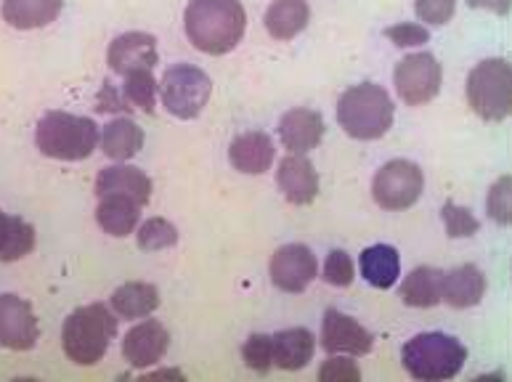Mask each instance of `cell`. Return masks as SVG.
<instances>
[{"mask_svg":"<svg viewBox=\"0 0 512 382\" xmlns=\"http://www.w3.org/2000/svg\"><path fill=\"white\" fill-rule=\"evenodd\" d=\"M96 221L109 237H128L133 234L141 221V205L133 202L123 194H109V197H99V207H96Z\"/></svg>","mask_w":512,"mask_h":382,"instance_id":"7402d4cb","label":"cell"},{"mask_svg":"<svg viewBox=\"0 0 512 382\" xmlns=\"http://www.w3.org/2000/svg\"><path fill=\"white\" fill-rule=\"evenodd\" d=\"M170 345V332L157 319H146L130 329L123 340V359L133 369H149L165 359Z\"/></svg>","mask_w":512,"mask_h":382,"instance_id":"4fadbf2b","label":"cell"},{"mask_svg":"<svg viewBox=\"0 0 512 382\" xmlns=\"http://www.w3.org/2000/svg\"><path fill=\"white\" fill-rule=\"evenodd\" d=\"M96 109L99 112H123V109H130L128 101H125L123 93H117L112 85H104L99 93V99H96Z\"/></svg>","mask_w":512,"mask_h":382,"instance_id":"74e56055","label":"cell"},{"mask_svg":"<svg viewBox=\"0 0 512 382\" xmlns=\"http://www.w3.org/2000/svg\"><path fill=\"white\" fill-rule=\"evenodd\" d=\"M186 38L202 54L223 56L242 43L247 14L239 0H189L184 11Z\"/></svg>","mask_w":512,"mask_h":382,"instance_id":"6da1fadb","label":"cell"},{"mask_svg":"<svg viewBox=\"0 0 512 382\" xmlns=\"http://www.w3.org/2000/svg\"><path fill=\"white\" fill-rule=\"evenodd\" d=\"M276 157L274 141L263 130H250V133H242L231 141L229 146V162L234 165V170L245 173V176H260L271 170Z\"/></svg>","mask_w":512,"mask_h":382,"instance_id":"e0dca14e","label":"cell"},{"mask_svg":"<svg viewBox=\"0 0 512 382\" xmlns=\"http://www.w3.org/2000/svg\"><path fill=\"white\" fill-rule=\"evenodd\" d=\"M404 369L420 382H444L457 377L467 361V348L444 332H422L401 351Z\"/></svg>","mask_w":512,"mask_h":382,"instance_id":"277c9868","label":"cell"},{"mask_svg":"<svg viewBox=\"0 0 512 382\" xmlns=\"http://www.w3.org/2000/svg\"><path fill=\"white\" fill-rule=\"evenodd\" d=\"M385 38L398 48H417V46H425L430 40V32L428 27H422V24H414V22H401V24H393L385 30Z\"/></svg>","mask_w":512,"mask_h":382,"instance_id":"8d00e7d4","label":"cell"},{"mask_svg":"<svg viewBox=\"0 0 512 382\" xmlns=\"http://www.w3.org/2000/svg\"><path fill=\"white\" fill-rule=\"evenodd\" d=\"M353 260L345 250H332L327 255V263H324V271H321V279L332 287H348L353 282Z\"/></svg>","mask_w":512,"mask_h":382,"instance_id":"836d02e7","label":"cell"},{"mask_svg":"<svg viewBox=\"0 0 512 382\" xmlns=\"http://www.w3.org/2000/svg\"><path fill=\"white\" fill-rule=\"evenodd\" d=\"M35 250V229L24 218L0 210V260L14 263Z\"/></svg>","mask_w":512,"mask_h":382,"instance_id":"83f0119b","label":"cell"},{"mask_svg":"<svg viewBox=\"0 0 512 382\" xmlns=\"http://www.w3.org/2000/svg\"><path fill=\"white\" fill-rule=\"evenodd\" d=\"M109 194H123L144 207L152 199V181L144 170L120 162V165L101 170L96 178V197H109Z\"/></svg>","mask_w":512,"mask_h":382,"instance_id":"ac0fdd59","label":"cell"},{"mask_svg":"<svg viewBox=\"0 0 512 382\" xmlns=\"http://www.w3.org/2000/svg\"><path fill=\"white\" fill-rule=\"evenodd\" d=\"M486 295V276L478 266L467 263V266L451 268L444 274V300L451 308H473L478 306Z\"/></svg>","mask_w":512,"mask_h":382,"instance_id":"ffe728a7","label":"cell"},{"mask_svg":"<svg viewBox=\"0 0 512 382\" xmlns=\"http://www.w3.org/2000/svg\"><path fill=\"white\" fill-rule=\"evenodd\" d=\"M266 30L274 40H292L311 22V8L306 0H274L266 11Z\"/></svg>","mask_w":512,"mask_h":382,"instance_id":"603a6c76","label":"cell"},{"mask_svg":"<svg viewBox=\"0 0 512 382\" xmlns=\"http://www.w3.org/2000/svg\"><path fill=\"white\" fill-rule=\"evenodd\" d=\"M242 359H245L247 369H253L258 375H268L274 369V345H271V335H250L247 343L242 345Z\"/></svg>","mask_w":512,"mask_h":382,"instance_id":"4dcf8cb0","label":"cell"},{"mask_svg":"<svg viewBox=\"0 0 512 382\" xmlns=\"http://www.w3.org/2000/svg\"><path fill=\"white\" fill-rule=\"evenodd\" d=\"M457 11V0H414V14L417 19L433 27H441Z\"/></svg>","mask_w":512,"mask_h":382,"instance_id":"d590c367","label":"cell"},{"mask_svg":"<svg viewBox=\"0 0 512 382\" xmlns=\"http://www.w3.org/2000/svg\"><path fill=\"white\" fill-rule=\"evenodd\" d=\"M510 197H512V178L510 176H502L497 184L489 189V197H486V210L499 226H510L512 221V205H510Z\"/></svg>","mask_w":512,"mask_h":382,"instance_id":"d6a6232c","label":"cell"},{"mask_svg":"<svg viewBox=\"0 0 512 382\" xmlns=\"http://www.w3.org/2000/svg\"><path fill=\"white\" fill-rule=\"evenodd\" d=\"M157 91H160V83L154 80V75L149 69H141V72H130L125 75L123 96L128 104H133L136 109L146 112V115H154V101H157Z\"/></svg>","mask_w":512,"mask_h":382,"instance_id":"f1b7e54d","label":"cell"},{"mask_svg":"<svg viewBox=\"0 0 512 382\" xmlns=\"http://www.w3.org/2000/svg\"><path fill=\"white\" fill-rule=\"evenodd\" d=\"M441 218H444L446 234H449L451 239L473 237V234H478V229H481V221H478L467 207H459L457 202H446V205L441 207Z\"/></svg>","mask_w":512,"mask_h":382,"instance_id":"1f68e13d","label":"cell"},{"mask_svg":"<svg viewBox=\"0 0 512 382\" xmlns=\"http://www.w3.org/2000/svg\"><path fill=\"white\" fill-rule=\"evenodd\" d=\"M136 242L144 253H160V250H168V247L176 245L178 229L165 218H149L146 223H141Z\"/></svg>","mask_w":512,"mask_h":382,"instance_id":"f546056e","label":"cell"},{"mask_svg":"<svg viewBox=\"0 0 512 382\" xmlns=\"http://www.w3.org/2000/svg\"><path fill=\"white\" fill-rule=\"evenodd\" d=\"M361 276L367 279L377 290H390L401 276V258L398 250L390 245H372L367 247L359 258Z\"/></svg>","mask_w":512,"mask_h":382,"instance_id":"d4e9b609","label":"cell"},{"mask_svg":"<svg viewBox=\"0 0 512 382\" xmlns=\"http://www.w3.org/2000/svg\"><path fill=\"white\" fill-rule=\"evenodd\" d=\"M64 0H3V19L14 30H38L62 14Z\"/></svg>","mask_w":512,"mask_h":382,"instance_id":"cb8c5ba5","label":"cell"},{"mask_svg":"<svg viewBox=\"0 0 512 382\" xmlns=\"http://www.w3.org/2000/svg\"><path fill=\"white\" fill-rule=\"evenodd\" d=\"M467 104L486 123H502L512 112V69L507 59H486L467 75Z\"/></svg>","mask_w":512,"mask_h":382,"instance_id":"8992f818","label":"cell"},{"mask_svg":"<svg viewBox=\"0 0 512 382\" xmlns=\"http://www.w3.org/2000/svg\"><path fill=\"white\" fill-rule=\"evenodd\" d=\"M276 184L290 205H311L319 197V173L306 154H287L276 170Z\"/></svg>","mask_w":512,"mask_h":382,"instance_id":"9a60e30c","label":"cell"},{"mask_svg":"<svg viewBox=\"0 0 512 382\" xmlns=\"http://www.w3.org/2000/svg\"><path fill=\"white\" fill-rule=\"evenodd\" d=\"M444 274L436 266L414 268L401 284V300L412 308H433L444 303Z\"/></svg>","mask_w":512,"mask_h":382,"instance_id":"44dd1931","label":"cell"},{"mask_svg":"<svg viewBox=\"0 0 512 382\" xmlns=\"http://www.w3.org/2000/svg\"><path fill=\"white\" fill-rule=\"evenodd\" d=\"M160 377H165V380H184V375H181L178 369H160V372H149L144 380H160Z\"/></svg>","mask_w":512,"mask_h":382,"instance_id":"ab89813d","label":"cell"},{"mask_svg":"<svg viewBox=\"0 0 512 382\" xmlns=\"http://www.w3.org/2000/svg\"><path fill=\"white\" fill-rule=\"evenodd\" d=\"M321 382H359L361 369L356 367V361L345 359V356H337V353H329V359L321 364L319 369Z\"/></svg>","mask_w":512,"mask_h":382,"instance_id":"e575fe53","label":"cell"},{"mask_svg":"<svg viewBox=\"0 0 512 382\" xmlns=\"http://www.w3.org/2000/svg\"><path fill=\"white\" fill-rule=\"evenodd\" d=\"M337 123L356 141H377L393 125V101L377 83L353 85L337 101Z\"/></svg>","mask_w":512,"mask_h":382,"instance_id":"3957f363","label":"cell"},{"mask_svg":"<svg viewBox=\"0 0 512 382\" xmlns=\"http://www.w3.org/2000/svg\"><path fill=\"white\" fill-rule=\"evenodd\" d=\"M441 64L433 54L422 51V54H409L396 64L393 72V83H396L398 99L409 104V107H420L428 104L441 91Z\"/></svg>","mask_w":512,"mask_h":382,"instance_id":"9c48e42d","label":"cell"},{"mask_svg":"<svg viewBox=\"0 0 512 382\" xmlns=\"http://www.w3.org/2000/svg\"><path fill=\"white\" fill-rule=\"evenodd\" d=\"M160 62L157 54V38L149 32H125L120 38L112 40L107 51V64L112 67L115 75H130V72H141L149 69L152 72Z\"/></svg>","mask_w":512,"mask_h":382,"instance_id":"5bb4252c","label":"cell"},{"mask_svg":"<svg viewBox=\"0 0 512 382\" xmlns=\"http://www.w3.org/2000/svg\"><path fill=\"white\" fill-rule=\"evenodd\" d=\"M160 93L162 104H165L170 115L178 117V120H194L207 107L210 93H213V83L199 67L176 64L162 75Z\"/></svg>","mask_w":512,"mask_h":382,"instance_id":"52a82bcc","label":"cell"},{"mask_svg":"<svg viewBox=\"0 0 512 382\" xmlns=\"http://www.w3.org/2000/svg\"><path fill=\"white\" fill-rule=\"evenodd\" d=\"M271 282L282 292H298L308 290L311 282L319 276V260L306 245H284L279 247L271 258Z\"/></svg>","mask_w":512,"mask_h":382,"instance_id":"30bf717a","label":"cell"},{"mask_svg":"<svg viewBox=\"0 0 512 382\" xmlns=\"http://www.w3.org/2000/svg\"><path fill=\"white\" fill-rule=\"evenodd\" d=\"M274 345V367L284 372H298L314 359L316 353V337L306 327H290L271 335Z\"/></svg>","mask_w":512,"mask_h":382,"instance_id":"d6986e66","label":"cell"},{"mask_svg":"<svg viewBox=\"0 0 512 382\" xmlns=\"http://www.w3.org/2000/svg\"><path fill=\"white\" fill-rule=\"evenodd\" d=\"M425 189V176L420 165L409 160H390L377 170L372 181V197L383 210H406L422 197Z\"/></svg>","mask_w":512,"mask_h":382,"instance_id":"ba28073f","label":"cell"},{"mask_svg":"<svg viewBox=\"0 0 512 382\" xmlns=\"http://www.w3.org/2000/svg\"><path fill=\"white\" fill-rule=\"evenodd\" d=\"M117 335L115 311L104 303L77 308L64 321L62 348L77 367H93L107 356L109 345Z\"/></svg>","mask_w":512,"mask_h":382,"instance_id":"7a4b0ae2","label":"cell"},{"mask_svg":"<svg viewBox=\"0 0 512 382\" xmlns=\"http://www.w3.org/2000/svg\"><path fill=\"white\" fill-rule=\"evenodd\" d=\"M40 337L32 306L19 295H0V345L8 351H30Z\"/></svg>","mask_w":512,"mask_h":382,"instance_id":"8fae6325","label":"cell"},{"mask_svg":"<svg viewBox=\"0 0 512 382\" xmlns=\"http://www.w3.org/2000/svg\"><path fill=\"white\" fill-rule=\"evenodd\" d=\"M467 6L483 8V11H491V14L505 16V14H510L512 0H467Z\"/></svg>","mask_w":512,"mask_h":382,"instance_id":"f35d334b","label":"cell"},{"mask_svg":"<svg viewBox=\"0 0 512 382\" xmlns=\"http://www.w3.org/2000/svg\"><path fill=\"white\" fill-rule=\"evenodd\" d=\"M141 146H144V130L130 117H117L101 133V152L107 154L109 160L128 162L141 152Z\"/></svg>","mask_w":512,"mask_h":382,"instance_id":"484cf974","label":"cell"},{"mask_svg":"<svg viewBox=\"0 0 512 382\" xmlns=\"http://www.w3.org/2000/svg\"><path fill=\"white\" fill-rule=\"evenodd\" d=\"M99 141V125L91 117H77L69 112H48L35 128V144L51 160H88Z\"/></svg>","mask_w":512,"mask_h":382,"instance_id":"5b68a950","label":"cell"},{"mask_svg":"<svg viewBox=\"0 0 512 382\" xmlns=\"http://www.w3.org/2000/svg\"><path fill=\"white\" fill-rule=\"evenodd\" d=\"M324 117L314 109L298 107L290 109L287 115L279 120V138H282L284 149L290 154H308L314 152L316 146L324 138Z\"/></svg>","mask_w":512,"mask_h":382,"instance_id":"2e32d148","label":"cell"},{"mask_svg":"<svg viewBox=\"0 0 512 382\" xmlns=\"http://www.w3.org/2000/svg\"><path fill=\"white\" fill-rule=\"evenodd\" d=\"M160 308V290L146 282H128L112 292V311L123 319H144Z\"/></svg>","mask_w":512,"mask_h":382,"instance_id":"4316f807","label":"cell"},{"mask_svg":"<svg viewBox=\"0 0 512 382\" xmlns=\"http://www.w3.org/2000/svg\"><path fill=\"white\" fill-rule=\"evenodd\" d=\"M375 337L364 329L359 321L348 314H340L337 308H327L324 324H321V348L327 353H348V356H364L372 351Z\"/></svg>","mask_w":512,"mask_h":382,"instance_id":"7c38bea8","label":"cell"}]
</instances>
